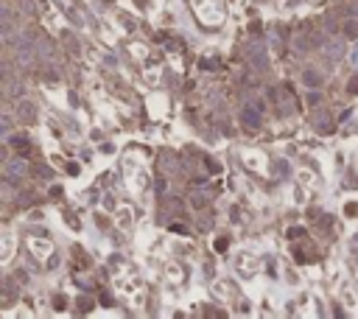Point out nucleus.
<instances>
[{"label": "nucleus", "instance_id": "10", "mask_svg": "<svg viewBox=\"0 0 358 319\" xmlns=\"http://www.w3.org/2000/svg\"><path fill=\"white\" fill-rule=\"evenodd\" d=\"M319 101H322V95H319V93H311V95H308V104H311V106H316Z\"/></svg>", "mask_w": 358, "mask_h": 319}, {"label": "nucleus", "instance_id": "6", "mask_svg": "<svg viewBox=\"0 0 358 319\" xmlns=\"http://www.w3.org/2000/svg\"><path fill=\"white\" fill-rule=\"evenodd\" d=\"M325 53H327L330 59H339L341 53H344V45H341V42H327V45H325Z\"/></svg>", "mask_w": 358, "mask_h": 319}, {"label": "nucleus", "instance_id": "7", "mask_svg": "<svg viewBox=\"0 0 358 319\" xmlns=\"http://www.w3.org/2000/svg\"><path fill=\"white\" fill-rule=\"evenodd\" d=\"M344 34H347V36H356L358 34V23H353V20H350L347 26H344Z\"/></svg>", "mask_w": 358, "mask_h": 319}, {"label": "nucleus", "instance_id": "11", "mask_svg": "<svg viewBox=\"0 0 358 319\" xmlns=\"http://www.w3.org/2000/svg\"><path fill=\"white\" fill-rule=\"evenodd\" d=\"M227 247H229V244H227V238H219V241H216V249H219V252H224Z\"/></svg>", "mask_w": 358, "mask_h": 319}, {"label": "nucleus", "instance_id": "4", "mask_svg": "<svg viewBox=\"0 0 358 319\" xmlns=\"http://www.w3.org/2000/svg\"><path fill=\"white\" fill-rule=\"evenodd\" d=\"M17 112H20V121H23V123H34V121H36V109H34V104L23 101V104H20V109H17Z\"/></svg>", "mask_w": 358, "mask_h": 319}, {"label": "nucleus", "instance_id": "14", "mask_svg": "<svg viewBox=\"0 0 358 319\" xmlns=\"http://www.w3.org/2000/svg\"><path fill=\"white\" fill-rule=\"evenodd\" d=\"M20 6H26V11H34V3L31 0H20Z\"/></svg>", "mask_w": 358, "mask_h": 319}, {"label": "nucleus", "instance_id": "13", "mask_svg": "<svg viewBox=\"0 0 358 319\" xmlns=\"http://www.w3.org/2000/svg\"><path fill=\"white\" fill-rule=\"evenodd\" d=\"M305 230H299V227H294V230H289V238H297V235H302Z\"/></svg>", "mask_w": 358, "mask_h": 319}, {"label": "nucleus", "instance_id": "9", "mask_svg": "<svg viewBox=\"0 0 358 319\" xmlns=\"http://www.w3.org/2000/svg\"><path fill=\"white\" fill-rule=\"evenodd\" d=\"M11 143L17 146V151H20V154H26V151H28V140H11Z\"/></svg>", "mask_w": 358, "mask_h": 319}, {"label": "nucleus", "instance_id": "12", "mask_svg": "<svg viewBox=\"0 0 358 319\" xmlns=\"http://www.w3.org/2000/svg\"><path fill=\"white\" fill-rule=\"evenodd\" d=\"M350 65H353V68H358V48L350 53Z\"/></svg>", "mask_w": 358, "mask_h": 319}, {"label": "nucleus", "instance_id": "5", "mask_svg": "<svg viewBox=\"0 0 358 319\" xmlns=\"http://www.w3.org/2000/svg\"><path fill=\"white\" fill-rule=\"evenodd\" d=\"M302 81H305L308 87H319L322 84V76H319L316 70H305V73H302Z\"/></svg>", "mask_w": 358, "mask_h": 319}, {"label": "nucleus", "instance_id": "1", "mask_svg": "<svg viewBox=\"0 0 358 319\" xmlns=\"http://www.w3.org/2000/svg\"><path fill=\"white\" fill-rule=\"evenodd\" d=\"M241 121H244V126H249V129H258L263 123V104L255 101V104H249V106H244Z\"/></svg>", "mask_w": 358, "mask_h": 319}, {"label": "nucleus", "instance_id": "15", "mask_svg": "<svg viewBox=\"0 0 358 319\" xmlns=\"http://www.w3.org/2000/svg\"><path fill=\"white\" fill-rule=\"evenodd\" d=\"M9 129H11V121L9 118H3V135H9Z\"/></svg>", "mask_w": 358, "mask_h": 319}, {"label": "nucleus", "instance_id": "3", "mask_svg": "<svg viewBox=\"0 0 358 319\" xmlns=\"http://www.w3.org/2000/svg\"><path fill=\"white\" fill-rule=\"evenodd\" d=\"M17 53H20V62H26V65L34 59V45H31V39L23 36V39L17 42Z\"/></svg>", "mask_w": 358, "mask_h": 319}, {"label": "nucleus", "instance_id": "2", "mask_svg": "<svg viewBox=\"0 0 358 319\" xmlns=\"http://www.w3.org/2000/svg\"><path fill=\"white\" fill-rule=\"evenodd\" d=\"M26 171H28V165L23 160H9L6 163V177L9 179H20V177H26Z\"/></svg>", "mask_w": 358, "mask_h": 319}, {"label": "nucleus", "instance_id": "8", "mask_svg": "<svg viewBox=\"0 0 358 319\" xmlns=\"http://www.w3.org/2000/svg\"><path fill=\"white\" fill-rule=\"evenodd\" d=\"M347 93H350V95H356V93H358V76H353V78H350V84H347Z\"/></svg>", "mask_w": 358, "mask_h": 319}]
</instances>
